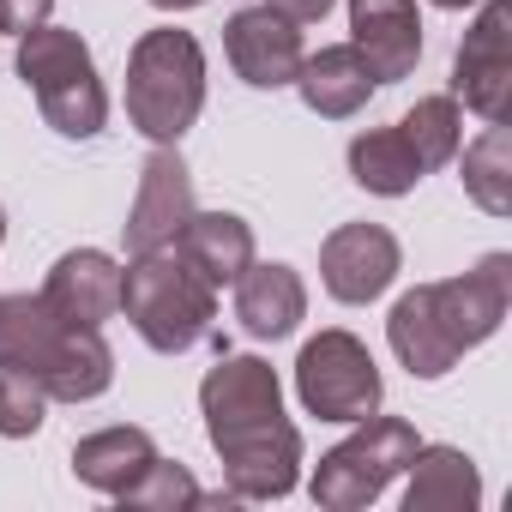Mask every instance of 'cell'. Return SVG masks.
<instances>
[{
	"label": "cell",
	"mask_w": 512,
	"mask_h": 512,
	"mask_svg": "<svg viewBox=\"0 0 512 512\" xmlns=\"http://www.w3.org/2000/svg\"><path fill=\"white\" fill-rule=\"evenodd\" d=\"M205 434L235 500H284L302 476V434L284 416V386L260 356H223L199 380Z\"/></svg>",
	"instance_id": "cell-1"
},
{
	"label": "cell",
	"mask_w": 512,
	"mask_h": 512,
	"mask_svg": "<svg viewBox=\"0 0 512 512\" xmlns=\"http://www.w3.org/2000/svg\"><path fill=\"white\" fill-rule=\"evenodd\" d=\"M506 302H512V260L506 253H488V260L464 278H446V284H416L410 296H398L392 320H386V338H392V356L416 374V380H440L452 374V362L476 344H488L506 320Z\"/></svg>",
	"instance_id": "cell-2"
},
{
	"label": "cell",
	"mask_w": 512,
	"mask_h": 512,
	"mask_svg": "<svg viewBox=\"0 0 512 512\" xmlns=\"http://www.w3.org/2000/svg\"><path fill=\"white\" fill-rule=\"evenodd\" d=\"M0 356L31 368L43 380V392L61 398V404L103 398L109 380H115V356H109L103 332L67 326L43 296H7L0 302Z\"/></svg>",
	"instance_id": "cell-3"
},
{
	"label": "cell",
	"mask_w": 512,
	"mask_h": 512,
	"mask_svg": "<svg viewBox=\"0 0 512 512\" xmlns=\"http://www.w3.org/2000/svg\"><path fill=\"white\" fill-rule=\"evenodd\" d=\"M121 314L157 356H181L211 338L217 290L175 247H157V253H133V266L121 272Z\"/></svg>",
	"instance_id": "cell-4"
},
{
	"label": "cell",
	"mask_w": 512,
	"mask_h": 512,
	"mask_svg": "<svg viewBox=\"0 0 512 512\" xmlns=\"http://www.w3.org/2000/svg\"><path fill=\"white\" fill-rule=\"evenodd\" d=\"M205 109V55L187 31H145L127 55V121L151 145H175Z\"/></svg>",
	"instance_id": "cell-5"
},
{
	"label": "cell",
	"mask_w": 512,
	"mask_h": 512,
	"mask_svg": "<svg viewBox=\"0 0 512 512\" xmlns=\"http://www.w3.org/2000/svg\"><path fill=\"white\" fill-rule=\"evenodd\" d=\"M19 79L37 91V109L55 133L67 139H97L109 121V91L97 79L91 49L79 43V31H55L37 25L19 37Z\"/></svg>",
	"instance_id": "cell-6"
},
{
	"label": "cell",
	"mask_w": 512,
	"mask_h": 512,
	"mask_svg": "<svg viewBox=\"0 0 512 512\" xmlns=\"http://www.w3.org/2000/svg\"><path fill=\"white\" fill-rule=\"evenodd\" d=\"M416 428L404 422V416H362V428L344 440V446H332L326 458H320V470H314V500L326 506V512H362L368 500H380L386 494V482L398 476V470H410V458H416Z\"/></svg>",
	"instance_id": "cell-7"
},
{
	"label": "cell",
	"mask_w": 512,
	"mask_h": 512,
	"mask_svg": "<svg viewBox=\"0 0 512 512\" xmlns=\"http://www.w3.org/2000/svg\"><path fill=\"white\" fill-rule=\"evenodd\" d=\"M296 392H302V410L320 416V422H362L380 410V368L368 356L362 338L350 332H320L302 344V362H296Z\"/></svg>",
	"instance_id": "cell-8"
},
{
	"label": "cell",
	"mask_w": 512,
	"mask_h": 512,
	"mask_svg": "<svg viewBox=\"0 0 512 512\" xmlns=\"http://www.w3.org/2000/svg\"><path fill=\"white\" fill-rule=\"evenodd\" d=\"M452 91L482 121H506L512 109V0H488L482 19L464 31L452 61Z\"/></svg>",
	"instance_id": "cell-9"
},
{
	"label": "cell",
	"mask_w": 512,
	"mask_h": 512,
	"mask_svg": "<svg viewBox=\"0 0 512 512\" xmlns=\"http://www.w3.org/2000/svg\"><path fill=\"white\" fill-rule=\"evenodd\" d=\"M223 55L253 91H284L302 73V25H290L272 7H241L223 25Z\"/></svg>",
	"instance_id": "cell-10"
},
{
	"label": "cell",
	"mask_w": 512,
	"mask_h": 512,
	"mask_svg": "<svg viewBox=\"0 0 512 512\" xmlns=\"http://www.w3.org/2000/svg\"><path fill=\"white\" fill-rule=\"evenodd\" d=\"M193 217V175L181 163L175 145H157L139 169V199L127 211V253H157V247H175L181 223Z\"/></svg>",
	"instance_id": "cell-11"
},
{
	"label": "cell",
	"mask_w": 512,
	"mask_h": 512,
	"mask_svg": "<svg viewBox=\"0 0 512 512\" xmlns=\"http://www.w3.org/2000/svg\"><path fill=\"white\" fill-rule=\"evenodd\" d=\"M320 278L350 308L386 296L392 278H398V241H392V229H380V223H344V229H332L326 247H320Z\"/></svg>",
	"instance_id": "cell-12"
},
{
	"label": "cell",
	"mask_w": 512,
	"mask_h": 512,
	"mask_svg": "<svg viewBox=\"0 0 512 512\" xmlns=\"http://www.w3.org/2000/svg\"><path fill=\"white\" fill-rule=\"evenodd\" d=\"M350 31L356 55L368 61L374 85H398L422 61V19L416 0H350Z\"/></svg>",
	"instance_id": "cell-13"
},
{
	"label": "cell",
	"mask_w": 512,
	"mask_h": 512,
	"mask_svg": "<svg viewBox=\"0 0 512 512\" xmlns=\"http://www.w3.org/2000/svg\"><path fill=\"white\" fill-rule=\"evenodd\" d=\"M43 302L67 326L103 332V320L121 314V266L109 260L103 247H73V253H61V260H55V272L43 284Z\"/></svg>",
	"instance_id": "cell-14"
},
{
	"label": "cell",
	"mask_w": 512,
	"mask_h": 512,
	"mask_svg": "<svg viewBox=\"0 0 512 512\" xmlns=\"http://www.w3.org/2000/svg\"><path fill=\"white\" fill-rule=\"evenodd\" d=\"M175 253L211 290H223V284H235L253 266V229L235 211H193L181 223V235H175Z\"/></svg>",
	"instance_id": "cell-15"
},
{
	"label": "cell",
	"mask_w": 512,
	"mask_h": 512,
	"mask_svg": "<svg viewBox=\"0 0 512 512\" xmlns=\"http://www.w3.org/2000/svg\"><path fill=\"white\" fill-rule=\"evenodd\" d=\"M308 314V290L290 266H247L235 278V320L247 338H290L296 320Z\"/></svg>",
	"instance_id": "cell-16"
},
{
	"label": "cell",
	"mask_w": 512,
	"mask_h": 512,
	"mask_svg": "<svg viewBox=\"0 0 512 512\" xmlns=\"http://www.w3.org/2000/svg\"><path fill=\"white\" fill-rule=\"evenodd\" d=\"M296 91H302V103H308L314 115L344 121V115H356V109L374 97V73H368V61L356 55V43H338V49L302 55Z\"/></svg>",
	"instance_id": "cell-17"
},
{
	"label": "cell",
	"mask_w": 512,
	"mask_h": 512,
	"mask_svg": "<svg viewBox=\"0 0 512 512\" xmlns=\"http://www.w3.org/2000/svg\"><path fill=\"white\" fill-rule=\"evenodd\" d=\"M151 464H157V446H151L145 428H103V434H85V440L73 446L79 482L97 488V494H115V500H121Z\"/></svg>",
	"instance_id": "cell-18"
},
{
	"label": "cell",
	"mask_w": 512,
	"mask_h": 512,
	"mask_svg": "<svg viewBox=\"0 0 512 512\" xmlns=\"http://www.w3.org/2000/svg\"><path fill=\"white\" fill-rule=\"evenodd\" d=\"M476 500H482V476L458 446H416L410 488H404L410 512H470Z\"/></svg>",
	"instance_id": "cell-19"
},
{
	"label": "cell",
	"mask_w": 512,
	"mask_h": 512,
	"mask_svg": "<svg viewBox=\"0 0 512 512\" xmlns=\"http://www.w3.org/2000/svg\"><path fill=\"white\" fill-rule=\"evenodd\" d=\"M350 175L368 193H380V199H404L422 181V163H416V151L404 145L398 127H374V133H356L350 139Z\"/></svg>",
	"instance_id": "cell-20"
},
{
	"label": "cell",
	"mask_w": 512,
	"mask_h": 512,
	"mask_svg": "<svg viewBox=\"0 0 512 512\" xmlns=\"http://www.w3.org/2000/svg\"><path fill=\"white\" fill-rule=\"evenodd\" d=\"M464 193L488 217L512 211V139H506V121H488V133L464 151Z\"/></svg>",
	"instance_id": "cell-21"
},
{
	"label": "cell",
	"mask_w": 512,
	"mask_h": 512,
	"mask_svg": "<svg viewBox=\"0 0 512 512\" xmlns=\"http://www.w3.org/2000/svg\"><path fill=\"white\" fill-rule=\"evenodd\" d=\"M398 133H404V145L416 151L422 175H428V169H440V163H452V157H458V139H464L458 97H422V103L398 121Z\"/></svg>",
	"instance_id": "cell-22"
},
{
	"label": "cell",
	"mask_w": 512,
	"mask_h": 512,
	"mask_svg": "<svg viewBox=\"0 0 512 512\" xmlns=\"http://www.w3.org/2000/svg\"><path fill=\"white\" fill-rule=\"evenodd\" d=\"M43 410H49V392L31 368L0 356V434L7 440H31L43 428Z\"/></svg>",
	"instance_id": "cell-23"
},
{
	"label": "cell",
	"mask_w": 512,
	"mask_h": 512,
	"mask_svg": "<svg viewBox=\"0 0 512 512\" xmlns=\"http://www.w3.org/2000/svg\"><path fill=\"white\" fill-rule=\"evenodd\" d=\"M205 494H199V482L181 470V464H151L127 494H121V506H139V512H163V506H199Z\"/></svg>",
	"instance_id": "cell-24"
},
{
	"label": "cell",
	"mask_w": 512,
	"mask_h": 512,
	"mask_svg": "<svg viewBox=\"0 0 512 512\" xmlns=\"http://www.w3.org/2000/svg\"><path fill=\"white\" fill-rule=\"evenodd\" d=\"M49 7H55V0H0V31L25 37L37 25H49Z\"/></svg>",
	"instance_id": "cell-25"
},
{
	"label": "cell",
	"mask_w": 512,
	"mask_h": 512,
	"mask_svg": "<svg viewBox=\"0 0 512 512\" xmlns=\"http://www.w3.org/2000/svg\"><path fill=\"white\" fill-rule=\"evenodd\" d=\"M272 13H284L290 25H320L326 13H332V0H266Z\"/></svg>",
	"instance_id": "cell-26"
},
{
	"label": "cell",
	"mask_w": 512,
	"mask_h": 512,
	"mask_svg": "<svg viewBox=\"0 0 512 512\" xmlns=\"http://www.w3.org/2000/svg\"><path fill=\"white\" fill-rule=\"evenodd\" d=\"M151 7H163V13H187V7H205V0H151Z\"/></svg>",
	"instance_id": "cell-27"
},
{
	"label": "cell",
	"mask_w": 512,
	"mask_h": 512,
	"mask_svg": "<svg viewBox=\"0 0 512 512\" xmlns=\"http://www.w3.org/2000/svg\"><path fill=\"white\" fill-rule=\"evenodd\" d=\"M434 7H476V0H434Z\"/></svg>",
	"instance_id": "cell-28"
},
{
	"label": "cell",
	"mask_w": 512,
	"mask_h": 512,
	"mask_svg": "<svg viewBox=\"0 0 512 512\" xmlns=\"http://www.w3.org/2000/svg\"><path fill=\"white\" fill-rule=\"evenodd\" d=\"M0 241H7V211H0Z\"/></svg>",
	"instance_id": "cell-29"
}]
</instances>
